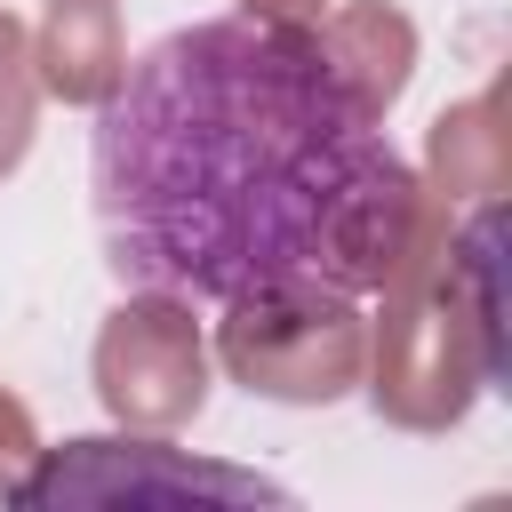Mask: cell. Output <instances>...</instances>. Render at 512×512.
I'll return each mask as SVG.
<instances>
[{
  "label": "cell",
  "instance_id": "cell-1",
  "mask_svg": "<svg viewBox=\"0 0 512 512\" xmlns=\"http://www.w3.org/2000/svg\"><path fill=\"white\" fill-rule=\"evenodd\" d=\"M88 192L120 288L280 304L376 272L408 176L304 24L208 16L112 72Z\"/></svg>",
  "mask_w": 512,
  "mask_h": 512
},
{
  "label": "cell",
  "instance_id": "cell-2",
  "mask_svg": "<svg viewBox=\"0 0 512 512\" xmlns=\"http://www.w3.org/2000/svg\"><path fill=\"white\" fill-rule=\"evenodd\" d=\"M120 472H96V464H80V456H56L48 472H32V480H8V496L16 504H64V496H192V488H208V496H256V504H288V488L280 480H256V472H224V464H168V448H120V440H96Z\"/></svg>",
  "mask_w": 512,
  "mask_h": 512
}]
</instances>
